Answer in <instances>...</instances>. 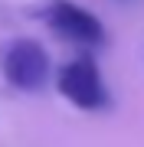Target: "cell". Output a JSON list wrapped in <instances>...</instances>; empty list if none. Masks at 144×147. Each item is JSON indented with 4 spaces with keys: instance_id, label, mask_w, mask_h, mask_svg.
Masks as SVG:
<instances>
[{
    "instance_id": "3",
    "label": "cell",
    "mask_w": 144,
    "mask_h": 147,
    "mask_svg": "<svg viewBox=\"0 0 144 147\" xmlns=\"http://www.w3.org/2000/svg\"><path fill=\"white\" fill-rule=\"evenodd\" d=\"M43 20L56 36L69 39L82 49H101L108 39L101 20L92 10H85L82 3H75V0H49L43 7Z\"/></svg>"
},
{
    "instance_id": "1",
    "label": "cell",
    "mask_w": 144,
    "mask_h": 147,
    "mask_svg": "<svg viewBox=\"0 0 144 147\" xmlns=\"http://www.w3.org/2000/svg\"><path fill=\"white\" fill-rule=\"evenodd\" d=\"M56 88L79 111H105L108 105H112V92H108V85H105V79H101L95 59H92L89 53H82V56L69 59L66 65H59Z\"/></svg>"
},
{
    "instance_id": "2",
    "label": "cell",
    "mask_w": 144,
    "mask_h": 147,
    "mask_svg": "<svg viewBox=\"0 0 144 147\" xmlns=\"http://www.w3.org/2000/svg\"><path fill=\"white\" fill-rule=\"evenodd\" d=\"M0 72L20 92H39L53 75V59L36 39L16 36L0 46Z\"/></svg>"
}]
</instances>
